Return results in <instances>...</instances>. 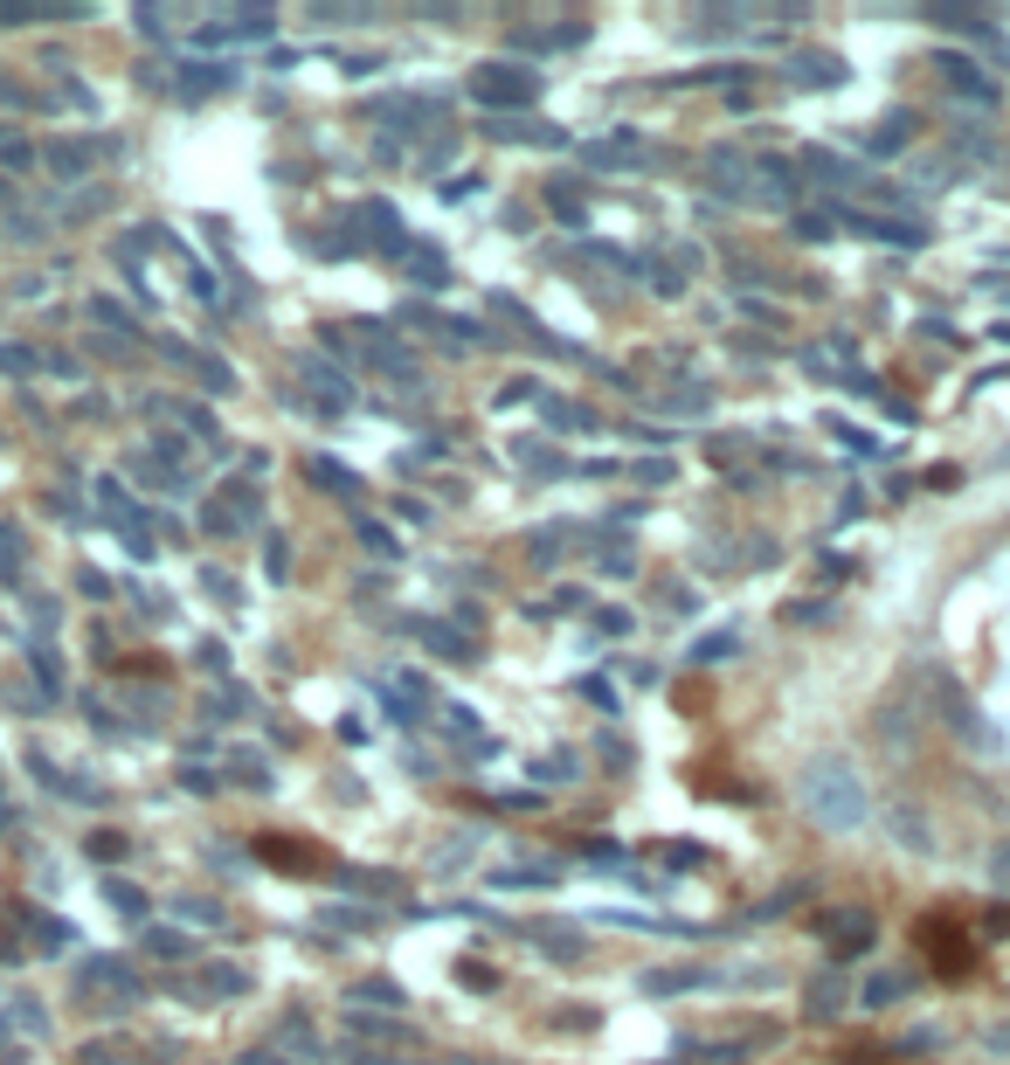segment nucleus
I'll list each match as a JSON object with an SVG mask.
<instances>
[{
  "label": "nucleus",
  "instance_id": "obj_1",
  "mask_svg": "<svg viewBox=\"0 0 1010 1065\" xmlns=\"http://www.w3.org/2000/svg\"><path fill=\"white\" fill-rule=\"evenodd\" d=\"M802 796L823 810V823H838V830H851L859 823V810H865V796H859V782L851 775H838V768H817L810 782H802Z\"/></svg>",
  "mask_w": 1010,
  "mask_h": 1065
}]
</instances>
